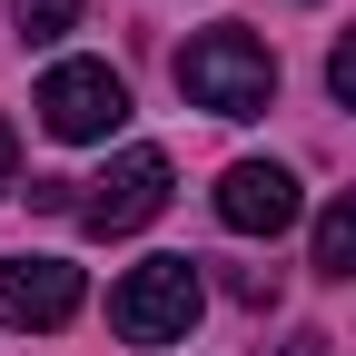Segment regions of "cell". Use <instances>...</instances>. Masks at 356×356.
<instances>
[{
  "instance_id": "6da1fadb",
  "label": "cell",
  "mask_w": 356,
  "mask_h": 356,
  "mask_svg": "<svg viewBox=\"0 0 356 356\" xmlns=\"http://www.w3.org/2000/svg\"><path fill=\"white\" fill-rule=\"evenodd\" d=\"M178 89H188V109H208V119H257L277 99V60H267V40H248V30H198L188 50H178Z\"/></svg>"
},
{
  "instance_id": "7a4b0ae2",
  "label": "cell",
  "mask_w": 356,
  "mask_h": 356,
  "mask_svg": "<svg viewBox=\"0 0 356 356\" xmlns=\"http://www.w3.org/2000/svg\"><path fill=\"white\" fill-rule=\"evenodd\" d=\"M198 307H208L198 257H149V267H129V277L109 287V327L129 346H178V337L198 327Z\"/></svg>"
},
{
  "instance_id": "3957f363",
  "label": "cell",
  "mask_w": 356,
  "mask_h": 356,
  "mask_svg": "<svg viewBox=\"0 0 356 356\" xmlns=\"http://www.w3.org/2000/svg\"><path fill=\"white\" fill-rule=\"evenodd\" d=\"M119 119H129V79L109 60H60L50 79H40V129H50V139L89 149V139H109Z\"/></svg>"
},
{
  "instance_id": "277c9868",
  "label": "cell",
  "mask_w": 356,
  "mask_h": 356,
  "mask_svg": "<svg viewBox=\"0 0 356 356\" xmlns=\"http://www.w3.org/2000/svg\"><path fill=\"white\" fill-rule=\"evenodd\" d=\"M159 208H168V159H159V149H119L99 178H89L79 228H89V238H139Z\"/></svg>"
},
{
  "instance_id": "5b68a950",
  "label": "cell",
  "mask_w": 356,
  "mask_h": 356,
  "mask_svg": "<svg viewBox=\"0 0 356 356\" xmlns=\"http://www.w3.org/2000/svg\"><path fill=\"white\" fill-rule=\"evenodd\" d=\"M70 317H79L70 257H10L0 267V327H70Z\"/></svg>"
},
{
  "instance_id": "8992f818",
  "label": "cell",
  "mask_w": 356,
  "mask_h": 356,
  "mask_svg": "<svg viewBox=\"0 0 356 356\" xmlns=\"http://www.w3.org/2000/svg\"><path fill=\"white\" fill-rule=\"evenodd\" d=\"M218 218H228L238 238H277V228H297V178L277 159H238L218 178Z\"/></svg>"
},
{
  "instance_id": "52a82bcc",
  "label": "cell",
  "mask_w": 356,
  "mask_h": 356,
  "mask_svg": "<svg viewBox=\"0 0 356 356\" xmlns=\"http://www.w3.org/2000/svg\"><path fill=\"white\" fill-rule=\"evenodd\" d=\"M317 267H327V277H356V188L317 218Z\"/></svg>"
},
{
  "instance_id": "ba28073f",
  "label": "cell",
  "mask_w": 356,
  "mask_h": 356,
  "mask_svg": "<svg viewBox=\"0 0 356 356\" xmlns=\"http://www.w3.org/2000/svg\"><path fill=\"white\" fill-rule=\"evenodd\" d=\"M10 20H20V40H60V30H79V0H10Z\"/></svg>"
},
{
  "instance_id": "9c48e42d",
  "label": "cell",
  "mask_w": 356,
  "mask_h": 356,
  "mask_svg": "<svg viewBox=\"0 0 356 356\" xmlns=\"http://www.w3.org/2000/svg\"><path fill=\"white\" fill-rule=\"evenodd\" d=\"M327 89H337V99H346V109H356V30L337 40V60H327Z\"/></svg>"
},
{
  "instance_id": "30bf717a",
  "label": "cell",
  "mask_w": 356,
  "mask_h": 356,
  "mask_svg": "<svg viewBox=\"0 0 356 356\" xmlns=\"http://www.w3.org/2000/svg\"><path fill=\"white\" fill-rule=\"evenodd\" d=\"M10 178H20V149H10V129H0V188H10Z\"/></svg>"
}]
</instances>
